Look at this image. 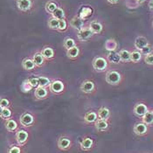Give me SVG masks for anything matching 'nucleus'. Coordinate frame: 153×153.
<instances>
[{
    "label": "nucleus",
    "mask_w": 153,
    "mask_h": 153,
    "mask_svg": "<svg viewBox=\"0 0 153 153\" xmlns=\"http://www.w3.org/2000/svg\"><path fill=\"white\" fill-rule=\"evenodd\" d=\"M105 80H106V82L108 84L112 85V86H117L121 82L122 75L118 71L110 70L106 74Z\"/></svg>",
    "instance_id": "nucleus-1"
},
{
    "label": "nucleus",
    "mask_w": 153,
    "mask_h": 153,
    "mask_svg": "<svg viewBox=\"0 0 153 153\" xmlns=\"http://www.w3.org/2000/svg\"><path fill=\"white\" fill-rule=\"evenodd\" d=\"M92 66L97 72H103L108 67V60L103 57H95L92 61Z\"/></svg>",
    "instance_id": "nucleus-2"
},
{
    "label": "nucleus",
    "mask_w": 153,
    "mask_h": 153,
    "mask_svg": "<svg viewBox=\"0 0 153 153\" xmlns=\"http://www.w3.org/2000/svg\"><path fill=\"white\" fill-rule=\"evenodd\" d=\"M19 123L23 127L28 128V127H31L34 124L35 118L31 113L25 112V113H23L21 115V117L19 118Z\"/></svg>",
    "instance_id": "nucleus-3"
},
{
    "label": "nucleus",
    "mask_w": 153,
    "mask_h": 153,
    "mask_svg": "<svg viewBox=\"0 0 153 153\" xmlns=\"http://www.w3.org/2000/svg\"><path fill=\"white\" fill-rule=\"evenodd\" d=\"M72 140L68 137H60L59 140L57 142V146L59 148V150L62 152H67L68 150H70L72 147Z\"/></svg>",
    "instance_id": "nucleus-4"
},
{
    "label": "nucleus",
    "mask_w": 153,
    "mask_h": 153,
    "mask_svg": "<svg viewBox=\"0 0 153 153\" xmlns=\"http://www.w3.org/2000/svg\"><path fill=\"white\" fill-rule=\"evenodd\" d=\"M133 131H134V133H135L137 136L143 137V136H146V135L148 134V132H149V126H148L147 124H145L143 122L137 123L134 125Z\"/></svg>",
    "instance_id": "nucleus-5"
},
{
    "label": "nucleus",
    "mask_w": 153,
    "mask_h": 153,
    "mask_svg": "<svg viewBox=\"0 0 153 153\" xmlns=\"http://www.w3.org/2000/svg\"><path fill=\"white\" fill-rule=\"evenodd\" d=\"M94 141L93 138L89 137H83L82 140L80 143V148L83 152H88L91 151L94 148Z\"/></svg>",
    "instance_id": "nucleus-6"
},
{
    "label": "nucleus",
    "mask_w": 153,
    "mask_h": 153,
    "mask_svg": "<svg viewBox=\"0 0 153 153\" xmlns=\"http://www.w3.org/2000/svg\"><path fill=\"white\" fill-rule=\"evenodd\" d=\"M15 137H16V141L18 143V144L19 146H24L28 141L29 134L26 130H19L17 131Z\"/></svg>",
    "instance_id": "nucleus-7"
},
{
    "label": "nucleus",
    "mask_w": 153,
    "mask_h": 153,
    "mask_svg": "<svg viewBox=\"0 0 153 153\" xmlns=\"http://www.w3.org/2000/svg\"><path fill=\"white\" fill-rule=\"evenodd\" d=\"M148 108L146 106L145 103H143V102H139V103H137L134 108H133V112L135 114V116H137V117L142 118L148 111Z\"/></svg>",
    "instance_id": "nucleus-8"
},
{
    "label": "nucleus",
    "mask_w": 153,
    "mask_h": 153,
    "mask_svg": "<svg viewBox=\"0 0 153 153\" xmlns=\"http://www.w3.org/2000/svg\"><path fill=\"white\" fill-rule=\"evenodd\" d=\"M50 90L54 94H60L64 91L65 86L64 83L59 80H55L53 82H51V85L49 86Z\"/></svg>",
    "instance_id": "nucleus-9"
},
{
    "label": "nucleus",
    "mask_w": 153,
    "mask_h": 153,
    "mask_svg": "<svg viewBox=\"0 0 153 153\" xmlns=\"http://www.w3.org/2000/svg\"><path fill=\"white\" fill-rule=\"evenodd\" d=\"M81 91L84 94H91L94 90V83L92 81L86 80L81 85Z\"/></svg>",
    "instance_id": "nucleus-10"
},
{
    "label": "nucleus",
    "mask_w": 153,
    "mask_h": 153,
    "mask_svg": "<svg viewBox=\"0 0 153 153\" xmlns=\"http://www.w3.org/2000/svg\"><path fill=\"white\" fill-rule=\"evenodd\" d=\"M93 32L89 28H82L78 32V39L81 41H87L93 36Z\"/></svg>",
    "instance_id": "nucleus-11"
},
{
    "label": "nucleus",
    "mask_w": 153,
    "mask_h": 153,
    "mask_svg": "<svg viewBox=\"0 0 153 153\" xmlns=\"http://www.w3.org/2000/svg\"><path fill=\"white\" fill-rule=\"evenodd\" d=\"M84 122L88 124H91L94 123L99 117H98V114L95 111H88L84 115Z\"/></svg>",
    "instance_id": "nucleus-12"
},
{
    "label": "nucleus",
    "mask_w": 153,
    "mask_h": 153,
    "mask_svg": "<svg viewBox=\"0 0 153 153\" xmlns=\"http://www.w3.org/2000/svg\"><path fill=\"white\" fill-rule=\"evenodd\" d=\"M94 127L97 131L99 132H104L107 131L108 127H109V124H108V122L107 120H102V119H98L95 123H94Z\"/></svg>",
    "instance_id": "nucleus-13"
},
{
    "label": "nucleus",
    "mask_w": 153,
    "mask_h": 153,
    "mask_svg": "<svg viewBox=\"0 0 153 153\" xmlns=\"http://www.w3.org/2000/svg\"><path fill=\"white\" fill-rule=\"evenodd\" d=\"M97 114H98V117L99 119H102V120H107L108 121V119L110 118L111 116V112L110 110L107 108V107H101L98 111H97Z\"/></svg>",
    "instance_id": "nucleus-14"
},
{
    "label": "nucleus",
    "mask_w": 153,
    "mask_h": 153,
    "mask_svg": "<svg viewBox=\"0 0 153 153\" xmlns=\"http://www.w3.org/2000/svg\"><path fill=\"white\" fill-rule=\"evenodd\" d=\"M17 5H18V8L20 11L26 12V11L31 9L32 2H31V0H18L17 1Z\"/></svg>",
    "instance_id": "nucleus-15"
},
{
    "label": "nucleus",
    "mask_w": 153,
    "mask_h": 153,
    "mask_svg": "<svg viewBox=\"0 0 153 153\" xmlns=\"http://www.w3.org/2000/svg\"><path fill=\"white\" fill-rule=\"evenodd\" d=\"M135 47L138 50L141 51L143 48H144L145 47H147L149 45V42L147 40V39H145L144 37H137L136 39H135Z\"/></svg>",
    "instance_id": "nucleus-16"
},
{
    "label": "nucleus",
    "mask_w": 153,
    "mask_h": 153,
    "mask_svg": "<svg viewBox=\"0 0 153 153\" xmlns=\"http://www.w3.org/2000/svg\"><path fill=\"white\" fill-rule=\"evenodd\" d=\"M34 95L38 100H43V99H46L47 97L48 92H47L46 88L38 87V88H36L35 91H34Z\"/></svg>",
    "instance_id": "nucleus-17"
},
{
    "label": "nucleus",
    "mask_w": 153,
    "mask_h": 153,
    "mask_svg": "<svg viewBox=\"0 0 153 153\" xmlns=\"http://www.w3.org/2000/svg\"><path fill=\"white\" fill-rule=\"evenodd\" d=\"M70 25L72 27L77 29L78 31L82 30L83 28V25H84V21L82 18L80 17H75L74 19H72V20L70 21Z\"/></svg>",
    "instance_id": "nucleus-18"
},
{
    "label": "nucleus",
    "mask_w": 153,
    "mask_h": 153,
    "mask_svg": "<svg viewBox=\"0 0 153 153\" xmlns=\"http://www.w3.org/2000/svg\"><path fill=\"white\" fill-rule=\"evenodd\" d=\"M4 126H5L6 130L9 131V132H15L17 130V129H18V123H17V122L14 119H12V118L5 121Z\"/></svg>",
    "instance_id": "nucleus-19"
},
{
    "label": "nucleus",
    "mask_w": 153,
    "mask_h": 153,
    "mask_svg": "<svg viewBox=\"0 0 153 153\" xmlns=\"http://www.w3.org/2000/svg\"><path fill=\"white\" fill-rule=\"evenodd\" d=\"M108 59L110 63H113V64H118L121 62L119 53H117L115 51H110V53L108 54Z\"/></svg>",
    "instance_id": "nucleus-20"
},
{
    "label": "nucleus",
    "mask_w": 153,
    "mask_h": 153,
    "mask_svg": "<svg viewBox=\"0 0 153 153\" xmlns=\"http://www.w3.org/2000/svg\"><path fill=\"white\" fill-rule=\"evenodd\" d=\"M22 67L26 71H32L35 68L36 65L33 61V59H25L22 61Z\"/></svg>",
    "instance_id": "nucleus-21"
},
{
    "label": "nucleus",
    "mask_w": 153,
    "mask_h": 153,
    "mask_svg": "<svg viewBox=\"0 0 153 153\" xmlns=\"http://www.w3.org/2000/svg\"><path fill=\"white\" fill-rule=\"evenodd\" d=\"M41 53H42L43 57L47 60L52 59L54 57V51H53V49L52 47H47L43 48L42 51H41Z\"/></svg>",
    "instance_id": "nucleus-22"
},
{
    "label": "nucleus",
    "mask_w": 153,
    "mask_h": 153,
    "mask_svg": "<svg viewBox=\"0 0 153 153\" xmlns=\"http://www.w3.org/2000/svg\"><path fill=\"white\" fill-rule=\"evenodd\" d=\"M142 122H143L148 126L153 125V110H148L147 113L142 117Z\"/></svg>",
    "instance_id": "nucleus-23"
},
{
    "label": "nucleus",
    "mask_w": 153,
    "mask_h": 153,
    "mask_svg": "<svg viewBox=\"0 0 153 153\" xmlns=\"http://www.w3.org/2000/svg\"><path fill=\"white\" fill-rule=\"evenodd\" d=\"M89 29L93 32V33H100L102 31V25L97 21H93L89 25Z\"/></svg>",
    "instance_id": "nucleus-24"
},
{
    "label": "nucleus",
    "mask_w": 153,
    "mask_h": 153,
    "mask_svg": "<svg viewBox=\"0 0 153 153\" xmlns=\"http://www.w3.org/2000/svg\"><path fill=\"white\" fill-rule=\"evenodd\" d=\"M33 61H34V63H35L36 67H42L43 65H44V60H45V58L43 57V55H42V53H35L34 55H33Z\"/></svg>",
    "instance_id": "nucleus-25"
},
{
    "label": "nucleus",
    "mask_w": 153,
    "mask_h": 153,
    "mask_svg": "<svg viewBox=\"0 0 153 153\" xmlns=\"http://www.w3.org/2000/svg\"><path fill=\"white\" fill-rule=\"evenodd\" d=\"M79 54H80V49L76 46L68 50V58L72 59H76L79 56Z\"/></svg>",
    "instance_id": "nucleus-26"
},
{
    "label": "nucleus",
    "mask_w": 153,
    "mask_h": 153,
    "mask_svg": "<svg viewBox=\"0 0 153 153\" xmlns=\"http://www.w3.org/2000/svg\"><path fill=\"white\" fill-rule=\"evenodd\" d=\"M12 110L9 108H1V111H0V117L2 119H4L5 121L6 120H9L12 118Z\"/></svg>",
    "instance_id": "nucleus-27"
},
{
    "label": "nucleus",
    "mask_w": 153,
    "mask_h": 153,
    "mask_svg": "<svg viewBox=\"0 0 153 153\" xmlns=\"http://www.w3.org/2000/svg\"><path fill=\"white\" fill-rule=\"evenodd\" d=\"M130 54H131V53H130L128 50H121L119 52L121 61L122 62H129V61H130Z\"/></svg>",
    "instance_id": "nucleus-28"
},
{
    "label": "nucleus",
    "mask_w": 153,
    "mask_h": 153,
    "mask_svg": "<svg viewBox=\"0 0 153 153\" xmlns=\"http://www.w3.org/2000/svg\"><path fill=\"white\" fill-rule=\"evenodd\" d=\"M92 9L90 7H84L82 9V11L80 12V18H82V19H88V17L91 16L92 14Z\"/></svg>",
    "instance_id": "nucleus-29"
},
{
    "label": "nucleus",
    "mask_w": 153,
    "mask_h": 153,
    "mask_svg": "<svg viewBox=\"0 0 153 153\" xmlns=\"http://www.w3.org/2000/svg\"><path fill=\"white\" fill-rule=\"evenodd\" d=\"M142 59V53L140 51H133L130 54V61L133 63H137Z\"/></svg>",
    "instance_id": "nucleus-30"
},
{
    "label": "nucleus",
    "mask_w": 153,
    "mask_h": 153,
    "mask_svg": "<svg viewBox=\"0 0 153 153\" xmlns=\"http://www.w3.org/2000/svg\"><path fill=\"white\" fill-rule=\"evenodd\" d=\"M39 87L42 88H47L51 85V81L45 76H39Z\"/></svg>",
    "instance_id": "nucleus-31"
},
{
    "label": "nucleus",
    "mask_w": 153,
    "mask_h": 153,
    "mask_svg": "<svg viewBox=\"0 0 153 153\" xmlns=\"http://www.w3.org/2000/svg\"><path fill=\"white\" fill-rule=\"evenodd\" d=\"M59 19H55V18H51V19L48 20V26H49V28H51V29L58 30V29H59Z\"/></svg>",
    "instance_id": "nucleus-32"
},
{
    "label": "nucleus",
    "mask_w": 153,
    "mask_h": 153,
    "mask_svg": "<svg viewBox=\"0 0 153 153\" xmlns=\"http://www.w3.org/2000/svg\"><path fill=\"white\" fill-rule=\"evenodd\" d=\"M53 14V18H55V19H64V16H65V14H64V11H63V9L62 8H57L54 12L52 13Z\"/></svg>",
    "instance_id": "nucleus-33"
},
{
    "label": "nucleus",
    "mask_w": 153,
    "mask_h": 153,
    "mask_svg": "<svg viewBox=\"0 0 153 153\" xmlns=\"http://www.w3.org/2000/svg\"><path fill=\"white\" fill-rule=\"evenodd\" d=\"M75 46H76V45H75V41H74L72 38H68V39H66L65 41H64V47L67 48L68 50L72 48V47H75Z\"/></svg>",
    "instance_id": "nucleus-34"
},
{
    "label": "nucleus",
    "mask_w": 153,
    "mask_h": 153,
    "mask_svg": "<svg viewBox=\"0 0 153 153\" xmlns=\"http://www.w3.org/2000/svg\"><path fill=\"white\" fill-rule=\"evenodd\" d=\"M46 8H47V12H50V13H53L58 8V6H57V4L54 2H48L47 4V5H46Z\"/></svg>",
    "instance_id": "nucleus-35"
},
{
    "label": "nucleus",
    "mask_w": 153,
    "mask_h": 153,
    "mask_svg": "<svg viewBox=\"0 0 153 153\" xmlns=\"http://www.w3.org/2000/svg\"><path fill=\"white\" fill-rule=\"evenodd\" d=\"M27 83L30 85L31 88H38L39 87V78L38 77H32L28 79Z\"/></svg>",
    "instance_id": "nucleus-36"
},
{
    "label": "nucleus",
    "mask_w": 153,
    "mask_h": 153,
    "mask_svg": "<svg viewBox=\"0 0 153 153\" xmlns=\"http://www.w3.org/2000/svg\"><path fill=\"white\" fill-rule=\"evenodd\" d=\"M10 106V101L7 98H1L0 100V108H9Z\"/></svg>",
    "instance_id": "nucleus-37"
},
{
    "label": "nucleus",
    "mask_w": 153,
    "mask_h": 153,
    "mask_svg": "<svg viewBox=\"0 0 153 153\" xmlns=\"http://www.w3.org/2000/svg\"><path fill=\"white\" fill-rule=\"evenodd\" d=\"M7 153H22V150L19 146H12L8 149Z\"/></svg>",
    "instance_id": "nucleus-38"
},
{
    "label": "nucleus",
    "mask_w": 153,
    "mask_h": 153,
    "mask_svg": "<svg viewBox=\"0 0 153 153\" xmlns=\"http://www.w3.org/2000/svg\"><path fill=\"white\" fill-rule=\"evenodd\" d=\"M140 52L142 53V54H144V55L146 56V55L151 54V53H152V47H151L150 45H148L147 47H145L144 48H143Z\"/></svg>",
    "instance_id": "nucleus-39"
},
{
    "label": "nucleus",
    "mask_w": 153,
    "mask_h": 153,
    "mask_svg": "<svg viewBox=\"0 0 153 153\" xmlns=\"http://www.w3.org/2000/svg\"><path fill=\"white\" fill-rule=\"evenodd\" d=\"M144 62L148 65H153V53L146 55L144 57Z\"/></svg>",
    "instance_id": "nucleus-40"
},
{
    "label": "nucleus",
    "mask_w": 153,
    "mask_h": 153,
    "mask_svg": "<svg viewBox=\"0 0 153 153\" xmlns=\"http://www.w3.org/2000/svg\"><path fill=\"white\" fill-rule=\"evenodd\" d=\"M66 28H67V22H66V20L63 19H60L59 20V31H64V30H66Z\"/></svg>",
    "instance_id": "nucleus-41"
},
{
    "label": "nucleus",
    "mask_w": 153,
    "mask_h": 153,
    "mask_svg": "<svg viewBox=\"0 0 153 153\" xmlns=\"http://www.w3.org/2000/svg\"><path fill=\"white\" fill-rule=\"evenodd\" d=\"M108 3H110L111 4H117L118 2H119V0H107Z\"/></svg>",
    "instance_id": "nucleus-42"
},
{
    "label": "nucleus",
    "mask_w": 153,
    "mask_h": 153,
    "mask_svg": "<svg viewBox=\"0 0 153 153\" xmlns=\"http://www.w3.org/2000/svg\"><path fill=\"white\" fill-rule=\"evenodd\" d=\"M149 8L152 10V11H153V0H151L150 2H149Z\"/></svg>",
    "instance_id": "nucleus-43"
},
{
    "label": "nucleus",
    "mask_w": 153,
    "mask_h": 153,
    "mask_svg": "<svg viewBox=\"0 0 153 153\" xmlns=\"http://www.w3.org/2000/svg\"><path fill=\"white\" fill-rule=\"evenodd\" d=\"M137 1L138 3H140V4H142V3H143V2H144L145 0H137Z\"/></svg>",
    "instance_id": "nucleus-44"
},
{
    "label": "nucleus",
    "mask_w": 153,
    "mask_h": 153,
    "mask_svg": "<svg viewBox=\"0 0 153 153\" xmlns=\"http://www.w3.org/2000/svg\"><path fill=\"white\" fill-rule=\"evenodd\" d=\"M152 25H153V23H152Z\"/></svg>",
    "instance_id": "nucleus-45"
}]
</instances>
